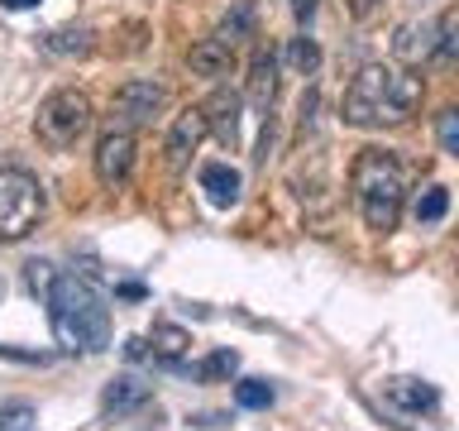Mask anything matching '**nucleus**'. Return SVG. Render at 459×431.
Segmentation results:
<instances>
[{
    "label": "nucleus",
    "instance_id": "1",
    "mask_svg": "<svg viewBox=\"0 0 459 431\" xmlns=\"http://www.w3.org/2000/svg\"><path fill=\"white\" fill-rule=\"evenodd\" d=\"M421 96H426V86L416 72L368 63V67H359V77L350 86H344L340 115H344V125H354V129H393V125L411 120L416 106H421Z\"/></svg>",
    "mask_w": 459,
    "mask_h": 431
},
{
    "label": "nucleus",
    "instance_id": "2",
    "mask_svg": "<svg viewBox=\"0 0 459 431\" xmlns=\"http://www.w3.org/2000/svg\"><path fill=\"white\" fill-rule=\"evenodd\" d=\"M43 302H48V321L63 350L96 355L110 345V307L82 273H57Z\"/></svg>",
    "mask_w": 459,
    "mask_h": 431
},
{
    "label": "nucleus",
    "instance_id": "3",
    "mask_svg": "<svg viewBox=\"0 0 459 431\" xmlns=\"http://www.w3.org/2000/svg\"><path fill=\"white\" fill-rule=\"evenodd\" d=\"M354 201H359V216L373 235H393L397 221H402V201H407V172H402L397 154L387 149H364L354 158Z\"/></svg>",
    "mask_w": 459,
    "mask_h": 431
},
{
    "label": "nucleus",
    "instance_id": "4",
    "mask_svg": "<svg viewBox=\"0 0 459 431\" xmlns=\"http://www.w3.org/2000/svg\"><path fill=\"white\" fill-rule=\"evenodd\" d=\"M43 187L34 172L14 168V163H0V244H14L24 235H34L39 221H43Z\"/></svg>",
    "mask_w": 459,
    "mask_h": 431
},
{
    "label": "nucleus",
    "instance_id": "5",
    "mask_svg": "<svg viewBox=\"0 0 459 431\" xmlns=\"http://www.w3.org/2000/svg\"><path fill=\"white\" fill-rule=\"evenodd\" d=\"M86 129H91V101H86V92H77V86L53 92L34 115V135H39L43 149H53V154L72 149Z\"/></svg>",
    "mask_w": 459,
    "mask_h": 431
},
{
    "label": "nucleus",
    "instance_id": "6",
    "mask_svg": "<svg viewBox=\"0 0 459 431\" xmlns=\"http://www.w3.org/2000/svg\"><path fill=\"white\" fill-rule=\"evenodd\" d=\"M163 106H168V86L134 77V82H125L120 92H115L110 115H115V125L139 129V125H153V115H163Z\"/></svg>",
    "mask_w": 459,
    "mask_h": 431
},
{
    "label": "nucleus",
    "instance_id": "7",
    "mask_svg": "<svg viewBox=\"0 0 459 431\" xmlns=\"http://www.w3.org/2000/svg\"><path fill=\"white\" fill-rule=\"evenodd\" d=\"M96 178L100 187H120L129 178V168H134V129L125 125H110L106 135L96 139Z\"/></svg>",
    "mask_w": 459,
    "mask_h": 431
},
{
    "label": "nucleus",
    "instance_id": "8",
    "mask_svg": "<svg viewBox=\"0 0 459 431\" xmlns=\"http://www.w3.org/2000/svg\"><path fill=\"white\" fill-rule=\"evenodd\" d=\"M206 115H201V106H186L178 120L168 125V139H163V163L172 172H182L186 163H192V154L201 149V139H206Z\"/></svg>",
    "mask_w": 459,
    "mask_h": 431
},
{
    "label": "nucleus",
    "instance_id": "9",
    "mask_svg": "<svg viewBox=\"0 0 459 431\" xmlns=\"http://www.w3.org/2000/svg\"><path fill=\"white\" fill-rule=\"evenodd\" d=\"M239 110H244V101L230 92V86H215L211 101L201 106V115H206V129L225 144V149H235V144H239Z\"/></svg>",
    "mask_w": 459,
    "mask_h": 431
},
{
    "label": "nucleus",
    "instance_id": "10",
    "mask_svg": "<svg viewBox=\"0 0 459 431\" xmlns=\"http://www.w3.org/2000/svg\"><path fill=\"white\" fill-rule=\"evenodd\" d=\"M273 96H278V53L258 43L249 57V101L258 110H273Z\"/></svg>",
    "mask_w": 459,
    "mask_h": 431
},
{
    "label": "nucleus",
    "instance_id": "11",
    "mask_svg": "<svg viewBox=\"0 0 459 431\" xmlns=\"http://www.w3.org/2000/svg\"><path fill=\"white\" fill-rule=\"evenodd\" d=\"M149 393L153 388L139 379V374H120V379H110L106 383V393H100V412H134V408H143L149 402Z\"/></svg>",
    "mask_w": 459,
    "mask_h": 431
},
{
    "label": "nucleus",
    "instance_id": "12",
    "mask_svg": "<svg viewBox=\"0 0 459 431\" xmlns=\"http://www.w3.org/2000/svg\"><path fill=\"white\" fill-rule=\"evenodd\" d=\"M186 63H192L196 77H225L230 67H235V43H225V39H201L192 53H186Z\"/></svg>",
    "mask_w": 459,
    "mask_h": 431
},
{
    "label": "nucleus",
    "instance_id": "13",
    "mask_svg": "<svg viewBox=\"0 0 459 431\" xmlns=\"http://www.w3.org/2000/svg\"><path fill=\"white\" fill-rule=\"evenodd\" d=\"M201 192L211 197V207L230 211V207H235V201H239L244 182H239V172L230 168V163H206V168H201Z\"/></svg>",
    "mask_w": 459,
    "mask_h": 431
},
{
    "label": "nucleus",
    "instance_id": "14",
    "mask_svg": "<svg viewBox=\"0 0 459 431\" xmlns=\"http://www.w3.org/2000/svg\"><path fill=\"white\" fill-rule=\"evenodd\" d=\"M383 393H387V402H393V408H402V412H430V408L440 402V393H436L426 379H387Z\"/></svg>",
    "mask_w": 459,
    "mask_h": 431
},
{
    "label": "nucleus",
    "instance_id": "15",
    "mask_svg": "<svg viewBox=\"0 0 459 431\" xmlns=\"http://www.w3.org/2000/svg\"><path fill=\"white\" fill-rule=\"evenodd\" d=\"M430 43H436V24H402L393 34V53L402 57V63H430Z\"/></svg>",
    "mask_w": 459,
    "mask_h": 431
},
{
    "label": "nucleus",
    "instance_id": "16",
    "mask_svg": "<svg viewBox=\"0 0 459 431\" xmlns=\"http://www.w3.org/2000/svg\"><path fill=\"white\" fill-rule=\"evenodd\" d=\"M149 340H153V345H149V355L158 359V365H168V369H178V365H182V355H186V345H192V336H186L182 326H168V321H158Z\"/></svg>",
    "mask_w": 459,
    "mask_h": 431
},
{
    "label": "nucleus",
    "instance_id": "17",
    "mask_svg": "<svg viewBox=\"0 0 459 431\" xmlns=\"http://www.w3.org/2000/svg\"><path fill=\"white\" fill-rule=\"evenodd\" d=\"M430 63L455 67L459 63V10H445L436 20V43H430Z\"/></svg>",
    "mask_w": 459,
    "mask_h": 431
},
{
    "label": "nucleus",
    "instance_id": "18",
    "mask_svg": "<svg viewBox=\"0 0 459 431\" xmlns=\"http://www.w3.org/2000/svg\"><path fill=\"white\" fill-rule=\"evenodd\" d=\"M445 211H450V192H445L440 182L421 187V192H416V201H411V216H416L421 225H440Z\"/></svg>",
    "mask_w": 459,
    "mask_h": 431
},
{
    "label": "nucleus",
    "instance_id": "19",
    "mask_svg": "<svg viewBox=\"0 0 459 431\" xmlns=\"http://www.w3.org/2000/svg\"><path fill=\"white\" fill-rule=\"evenodd\" d=\"M43 48L48 53H63V57H72V53H91V29L86 24H72V29H53V34H43Z\"/></svg>",
    "mask_w": 459,
    "mask_h": 431
},
{
    "label": "nucleus",
    "instance_id": "20",
    "mask_svg": "<svg viewBox=\"0 0 459 431\" xmlns=\"http://www.w3.org/2000/svg\"><path fill=\"white\" fill-rule=\"evenodd\" d=\"M287 67L301 72V77H311V72L321 67V43H316L311 34H297L292 43H287Z\"/></svg>",
    "mask_w": 459,
    "mask_h": 431
},
{
    "label": "nucleus",
    "instance_id": "21",
    "mask_svg": "<svg viewBox=\"0 0 459 431\" xmlns=\"http://www.w3.org/2000/svg\"><path fill=\"white\" fill-rule=\"evenodd\" d=\"M273 383L268 379H239L235 383V402L239 408H249V412H264V408H273Z\"/></svg>",
    "mask_w": 459,
    "mask_h": 431
},
{
    "label": "nucleus",
    "instance_id": "22",
    "mask_svg": "<svg viewBox=\"0 0 459 431\" xmlns=\"http://www.w3.org/2000/svg\"><path fill=\"white\" fill-rule=\"evenodd\" d=\"M249 34H254V5H235V14H225L221 29H215V39L235 43V48H239V39H249Z\"/></svg>",
    "mask_w": 459,
    "mask_h": 431
},
{
    "label": "nucleus",
    "instance_id": "23",
    "mask_svg": "<svg viewBox=\"0 0 459 431\" xmlns=\"http://www.w3.org/2000/svg\"><path fill=\"white\" fill-rule=\"evenodd\" d=\"M235 369H239V355H235V350H215V355L201 359V365H196L192 374H196L201 383H211V379H230Z\"/></svg>",
    "mask_w": 459,
    "mask_h": 431
},
{
    "label": "nucleus",
    "instance_id": "24",
    "mask_svg": "<svg viewBox=\"0 0 459 431\" xmlns=\"http://www.w3.org/2000/svg\"><path fill=\"white\" fill-rule=\"evenodd\" d=\"M0 431H39V412L29 402H0Z\"/></svg>",
    "mask_w": 459,
    "mask_h": 431
},
{
    "label": "nucleus",
    "instance_id": "25",
    "mask_svg": "<svg viewBox=\"0 0 459 431\" xmlns=\"http://www.w3.org/2000/svg\"><path fill=\"white\" fill-rule=\"evenodd\" d=\"M436 139H440V149H445V154H455V158H459V106H455V110H445L440 120H436Z\"/></svg>",
    "mask_w": 459,
    "mask_h": 431
},
{
    "label": "nucleus",
    "instance_id": "26",
    "mask_svg": "<svg viewBox=\"0 0 459 431\" xmlns=\"http://www.w3.org/2000/svg\"><path fill=\"white\" fill-rule=\"evenodd\" d=\"M24 278H29V293H48L53 278H57V268L43 264V259H34V264H24Z\"/></svg>",
    "mask_w": 459,
    "mask_h": 431
},
{
    "label": "nucleus",
    "instance_id": "27",
    "mask_svg": "<svg viewBox=\"0 0 459 431\" xmlns=\"http://www.w3.org/2000/svg\"><path fill=\"white\" fill-rule=\"evenodd\" d=\"M344 5H350V14H354V20H373L383 0H344Z\"/></svg>",
    "mask_w": 459,
    "mask_h": 431
},
{
    "label": "nucleus",
    "instance_id": "28",
    "mask_svg": "<svg viewBox=\"0 0 459 431\" xmlns=\"http://www.w3.org/2000/svg\"><path fill=\"white\" fill-rule=\"evenodd\" d=\"M125 355H129V359H143V355H149V340H143V336H129V340H125Z\"/></svg>",
    "mask_w": 459,
    "mask_h": 431
},
{
    "label": "nucleus",
    "instance_id": "29",
    "mask_svg": "<svg viewBox=\"0 0 459 431\" xmlns=\"http://www.w3.org/2000/svg\"><path fill=\"white\" fill-rule=\"evenodd\" d=\"M292 14H297V24H307L316 14V0H292Z\"/></svg>",
    "mask_w": 459,
    "mask_h": 431
},
{
    "label": "nucleus",
    "instance_id": "30",
    "mask_svg": "<svg viewBox=\"0 0 459 431\" xmlns=\"http://www.w3.org/2000/svg\"><path fill=\"white\" fill-rule=\"evenodd\" d=\"M0 5H5V10H34L39 0H0Z\"/></svg>",
    "mask_w": 459,
    "mask_h": 431
}]
</instances>
